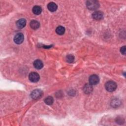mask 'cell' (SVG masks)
<instances>
[{"label":"cell","instance_id":"obj_1","mask_svg":"<svg viewBox=\"0 0 126 126\" xmlns=\"http://www.w3.org/2000/svg\"><path fill=\"white\" fill-rule=\"evenodd\" d=\"M86 6L90 10H95L99 7V2L96 0H88L86 2Z\"/></svg>","mask_w":126,"mask_h":126},{"label":"cell","instance_id":"obj_2","mask_svg":"<svg viewBox=\"0 0 126 126\" xmlns=\"http://www.w3.org/2000/svg\"><path fill=\"white\" fill-rule=\"evenodd\" d=\"M106 90L110 92L114 91L117 88L116 83L113 81H109L107 82L105 85Z\"/></svg>","mask_w":126,"mask_h":126},{"label":"cell","instance_id":"obj_3","mask_svg":"<svg viewBox=\"0 0 126 126\" xmlns=\"http://www.w3.org/2000/svg\"><path fill=\"white\" fill-rule=\"evenodd\" d=\"M43 94L42 91L39 89L33 90L31 94V96L33 99H38L41 97Z\"/></svg>","mask_w":126,"mask_h":126},{"label":"cell","instance_id":"obj_4","mask_svg":"<svg viewBox=\"0 0 126 126\" xmlns=\"http://www.w3.org/2000/svg\"><path fill=\"white\" fill-rule=\"evenodd\" d=\"M24 39V36L23 34L22 33H18L15 35L14 37V41L15 43L20 44L23 42Z\"/></svg>","mask_w":126,"mask_h":126},{"label":"cell","instance_id":"obj_5","mask_svg":"<svg viewBox=\"0 0 126 126\" xmlns=\"http://www.w3.org/2000/svg\"><path fill=\"white\" fill-rule=\"evenodd\" d=\"M29 78L32 82H37L39 80V75L36 72H32L29 74Z\"/></svg>","mask_w":126,"mask_h":126},{"label":"cell","instance_id":"obj_6","mask_svg":"<svg viewBox=\"0 0 126 126\" xmlns=\"http://www.w3.org/2000/svg\"><path fill=\"white\" fill-rule=\"evenodd\" d=\"M99 79L97 75L93 74L90 76L89 77V83L91 85H96L99 82Z\"/></svg>","mask_w":126,"mask_h":126},{"label":"cell","instance_id":"obj_7","mask_svg":"<svg viewBox=\"0 0 126 126\" xmlns=\"http://www.w3.org/2000/svg\"><path fill=\"white\" fill-rule=\"evenodd\" d=\"M103 14L100 11H97L94 12L92 14V17L93 19L96 20H100L103 18Z\"/></svg>","mask_w":126,"mask_h":126},{"label":"cell","instance_id":"obj_8","mask_svg":"<svg viewBox=\"0 0 126 126\" xmlns=\"http://www.w3.org/2000/svg\"><path fill=\"white\" fill-rule=\"evenodd\" d=\"M26 25V20L25 19L22 18L18 20L16 22V25L19 29H22Z\"/></svg>","mask_w":126,"mask_h":126},{"label":"cell","instance_id":"obj_9","mask_svg":"<svg viewBox=\"0 0 126 126\" xmlns=\"http://www.w3.org/2000/svg\"><path fill=\"white\" fill-rule=\"evenodd\" d=\"M47 8L51 12L55 11L58 8L57 5L54 2H50L47 5Z\"/></svg>","mask_w":126,"mask_h":126},{"label":"cell","instance_id":"obj_10","mask_svg":"<svg viewBox=\"0 0 126 126\" xmlns=\"http://www.w3.org/2000/svg\"><path fill=\"white\" fill-rule=\"evenodd\" d=\"M33 66L37 69H41L43 66V63L42 62L39 60H36L33 62Z\"/></svg>","mask_w":126,"mask_h":126},{"label":"cell","instance_id":"obj_11","mask_svg":"<svg viewBox=\"0 0 126 126\" xmlns=\"http://www.w3.org/2000/svg\"><path fill=\"white\" fill-rule=\"evenodd\" d=\"M30 26L33 30H36L39 28L40 24L36 20H32L30 22Z\"/></svg>","mask_w":126,"mask_h":126},{"label":"cell","instance_id":"obj_12","mask_svg":"<svg viewBox=\"0 0 126 126\" xmlns=\"http://www.w3.org/2000/svg\"><path fill=\"white\" fill-rule=\"evenodd\" d=\"M32 12L36 15H39L42 12V8L38 5H35L32 8Z\"/></svg>","mask_w":126,"mask_h":126},{"label":"cell","instance_id":"obj_13","mask_svg":"<svg viewBox=\"0 0 126 126\" xmlns=\"http://www.w3.org/2000/svg\"><path fill=\"white\" fill-rule=\"evenodd\" d=\"M56 32L58 34L62 35L65 32V29L62 26H58L56 29Z\"/></svg>","mask_w":126,"mask_h":126},{"label":"cell","instance_id":"obj_14","mask_svg":"<svg viewBox=\"0 0 126 126\" xmlns=\"http://www.w3.org/2000/svg\"><path fill=\"white\" fill-rule=\"evenodd\" d=\"M93 91V88L90 84H86L84 87V91L86 94H89Z\"/></svg>","mask_w":126,"mask_h":126},{"label":"cell","instance_id":"obj_15","mask_svg":"<svg viewBox=\"0 0 126 126\" xmlns=\"http://www.w3.org/2000/svg\"><path fill=\"white\" fill-rule=\"evenodd\" d=\"M44 102L47 105H51L54 102V99L53 97L49 96L45 98V99H44Z\"/></svg>","mask_w":126,"mask_h":126},{"label":"cell","instance_id":"obj_16","mask_svg":"<svg viewBox=\"0 0 126 126\" xmlns=\"http://www.w3.org/2000/svg\"><path fill=\"white\" fill-rule=\"evenodd\" d=\"M74 57L72 55H68L66 56V61L70 63H72L74 61Z\"/></svg>","mask_w":126,"mask_h":126},{"label":"cell","instance_id":"obj_17","mask_svg":"<svg viewBox=\"0 0 126 126\" xmlns=\"http://www.w3.org/2000/svg\"><path fill=\"white\" fill-rule=\"evenodd\" d=\"M126 46H123L121 48L120 51H121V53L122 54H123L124 55H126Z\"/></svg>","mask_w":126,"mask_h":126}]
</instances>
